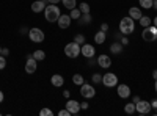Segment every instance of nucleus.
Instances as JSON below:
<instances>
[{
	"label": "nucleus",
	"mask_w": 157,
	"mask_h": 116,
	"mask_svg": "<svg viewBox=\"0 0 157 116\" xmlns=\"http://www.w3.org/2000/svg\"><path fill=\"white\" fill-rule=\"evenodd\" d=\"M134 30H135V21L130 17V16H126V17H123L120 21V32L123 35L129 36V35L134 33Z\"/></svg>",
	"instance_id": "obj_1"
},
{
	"label": "nucleus",
	"mask_w": 157,
	"mask_h": 116,
	"mask_svg": "<svg viewBox=\"0 0 157 116\" xmlns=\"http://www.w3.org/2000/svg\"><path fill=\"white\" fill-rule=\"evenodd\" d=\"M60 14H61V13H60V8L57 5H54V3L46 5V8H44V17H46L47 22H57Z\"/></svg>",
	"instance_id": "obj_2"
},
{
	"label": "nucleus",
	"mask_w": 157,
	"mask_h": 116,
	"mask_svg": "<svg viewBox=\"0 0 157 116\" xmlns=\"http://www.w3.org/2000/svg\"><path fill=\"white\" fill-rule=\"evenodd\" d=\"M141 38H143V41H146V43H152L157 39V27L155 25H149V27H145L141 32Z\"/></svg>",
	"instance_id": "obj_3"
},
{
	"label": "nucleus",
	"mask_w": 157,
	"mask_h": 116,
	"mask_svg": "<svg viewBox=\"0 0 157 116\" xmlns=\"http://www.w3.org/2000/svg\"><path fill=\"white\" fill-rule=\"evenodd\" d=\"M64 55H66L68 58H77L78 55H80V44L72 41L69 44L64 46Z\"/></svg>",
	"instance_id": "obj_4"
},
{
	"label": "nucleus",
	"mask_w": 157,
	"mask_h": 116,
	"mask_svg": "<svg viewBox=\"0 0 157 116\" xmlns=\"http://www.w3.org/2000/svg\"><path fill=\"white\" fill-rule=\"evenodd\" d=\"M29 39H30L32 43L38 44V43H43V41L46 39V35H44V32H43L41 28L33 27V28H30V32H29Z\"/></svg>",
	"instance_id": "obj_5"
},
{
	"label": "nucleus",
	"mask_w": 157,
	"mask_h": 116,
	"mask_svg": "<svg viewBox=\"0 0 157 116\" xmlns=\"http://www.w3.org/2000/svg\"><path fill=\"white\" fill-rule=\"evenodd\" d=\"M101 83H104V86H107V88H113V86L118 85V77L113 72H105L102 75V82Z\"/></svg>",
	"instance_id": "obj_6"
},
{
	"label": "nucleus",
	"mask_w": 157,
	"mask_h": 116,
	"mask_svg": "<svg viewBox=\"0 0 157 116\" xmlns=\"http://www.w3.org/2000/svg\"><path fill=\"white\" fill-rule=\"evenodd\" d=\"M80 94L85 99H93L96 96V89L91 83H83V85H80Z\"/></svg>",
	"instance_id": "obj_7"
},
{
	"label": "nucleus",
	"mask_w": 157,
	"mask_h": 116,
	"mask_svg": "<svg viewBox=\"0 0 157 116\" xmlns=\"http://www.w3.org/2000/svg\"><path fill=\"white\" fill-rule=\"evenodd\" d=\"M151 110H152L151 102H148V100L140 99V100L137 102V104H135V111H137L138 114H148Z\"/></svg>",
	"instance_id": "obj_8"
},
{
	"label": "nucleus",
	"mask_w": 157,
	"mask_h": 116,
	"mask_svg": "<svg viewBox=\"0 0 157 116\" xmlns=\"http://www.w3.org/2000/svg\"><path fill=\"white\" fill-rule=\"evenodd\" d=\"M38 69V61L33 58V55H27V61H25V72L27 74H35Z\"/></svg>",
	"instance_id": "obj_9"
},
{
	"label": "nucleus",
	"mask_w": 157,
	"mask_h": 116,
	"mask_svg": "<svg viewBox=\"0 0 157 116\" xmlns=\"http://www.w3.org/2000/svg\"><path fill=\"white\" fill-rule=\"evenodd\" d=\"M80 55H83L85 58H91V57H94L96 55V47L94 46H91V44H82L80 46Z\"/></svg>",
	"instance_id": "obj_10"
},
{
	"label": "nucleus",
	"mask_w": 157,
	"mask_h": 116,
	"mask_svg": "<svg viewBox=\"0 0 157 116\" xmlns=\"http://www.w3.org/2000/svg\"><path fill=\"white\" fill-rule=\"evenodd\" d=\"M71 22H72V19H71L69 14H60V17H58V21H57L58 27H60L61 30L69 28V27H71Z\"/></svg>",
	"instance_id": "obj_11"
},
{
	"label": "nucleus",
	"mask_w": 157,
	"mask_h": 116,
	"mask_svg": "<svg viewBox=\"0 0 157 116\" xmlns=\"http://www.w3.org/2000/svg\"><path fill=\"white\" fill-rule=\"evenodd\" d=\"M116 93H118V96H120L121 99H127L130 94V88H129V85H126V83H121V85H116Z\"/></svg>",
	"instance_id": "obj_12"
},
{
	"label": "nucleus",
	"mask_w": 157,
	"mask_h": 116,
	"mask_svg": "<svg viewBox=\"0 0 157 116\" xmlns=\"http://www.w3.org/2000/svg\"><path fill=\"white\" fill-rule=\"evenodd\" d=\"M66 108L71 111V114H78V111L82 110L80 104H78L77 100H74V99H68L66 100Z\"/></svg>",
	"instance_id": "obj_13"
},
{
	"label": "nucleus",
	"mask_w": 157,
	"mask_h": 116,
	"mask_svg": "<svg viewBox=\"0 0 157 116\" xmlns=\"http://www.w3.org/2000/svg\"><path fill=\"white\" fill-rule=\"evenodd\" d=\"M98 66L99 68H104V69H109L112 66V58L109 55H99L98 57Z\"/></svg>",
	"instance_id": "obj_14"
},
{
	"label": "nucleus",
	"mask_w": 157,
	"mask_h": 116,
	"mask_svg": "<svg viewBox=\"0 0 157 116\" xmlns=\"http://www.w3.org/2000/svg\"><path fill=\"white\" fill-rule=\"evenodd\" d=\"M50 83L54 85L55 88H61L63 85H64V79H63V75H60V74H54L50 77Z\"/></svg>",
	"instance_id": "obj_15"
},
{
	"label": "nucleus",
	"mask_w": 157,
	"mask_h": 116,
	"mask_svg": "<svg viewBox=\"0 0 157 116\" xmlns=\"http://www.w3.org/2000/svg\"><path fill=\"white\" fill-rule=\"evenodd\" d=\"M32 11L33 13H36V14H38V13H44V8H46V3L44 2H41V0H36V2H33L32 3Z\"/></svg>",
	"instance_id": "obj_16"
},
{
	"label": "nucleus",
	"mask_w": 157,
	"mask_h": 116,
	"mask_svg": "<svg viewBox=\"0 0 157 116\" xmlns=\"http://www.w3.org/2000/svg\"><path fill=\"white\" fill-rule=\"evenodd\" d=\"M123 44L120 43V41H115L112 46H110V52H112V55H120L121 52H123Z\"/></svg>",
	"instance_id": "obj_17"
},
{
	"label": "nucleus",
	"mask_w": 157,
	"mask_h": 116,
	"mask_svg": "<svg viewBox=\"0 0 157 116\" xmlns=\"http://www.w3.org/2000/svg\"><path fill=\"white\" fill-rule=\"evenodd\" d=\"M129 16L132 17L134 21H140V17H141L143 14H141V9H140V8L132 6V8H129Z\"/></svg>",
	"instance_id": "obj_18"
},
{
	"label": "nucleus",
	"mask_w": 157,
	"mask_h": 116,
	"mask_svg": "<svg viewBox=\"0 0 157 116\" xmlns=\"http://www.w3.org/2000/svg\"><path fill=\"white\" fill-rule=\"evenodd\" d=\"M105 39H107V33L105 32H102V30L96 32V35H94V43L96 44H104Z\"/></svg>",
	"instance_id": "obj_19"
},
{
	"label": "nucleus",
	"mask_w": 157,
	"mask_h": 116,
	"mask_svg": "<svg viewBox=\"0 0 157 116\" xmlns=\"http://www.w3.org/2000/svg\"><path fill=\"white\" fill-rule=\"evenodd\" d=\"M91 21H93V17H91L90 13L82 14L80 17H78V24H80V25H88V24H91Z\"/></svg>",
	"instance_id": "obj_20"
},
{
	"label": "nucleus",
	"mask_w": 157,
	"mask_h": 116,
	"mask_svg": "<svg viewBox=\"0 0 157 116\" xmlns=\"http://www.w3.org/2000/svg\"><path fill=\"white\" fill-rule=\"evenodd\" d=\"M72 83H74V85H77V86L83 85V83H85L83 75H82V74H74V75H72Z\"/></svg>",
	"instance_id": "obj_21"
},
{
	"label": "nucleus",
	"mask_w": 157,
	"mask_h": 116,
	"mask_svg": "<svg viewBox=\"0 0 157 116\" xmlns=\"http://www.w3.org/2000/svg\"><path fill=\"white\" fill-rule=\"evenodd\" d=\"M138 22H140V25H141V27L145 28V27H149V25L152 24V19H151L149 16H141Z\"/></svg>",
	"instance_id": "obj_22"
},
{
	"label": "nucleus",
	"mask_w": 157,
	"mask_h": 116,
	"mask_svg": "<svg viewBox=\"0 0 157 116\" xmlns=\"http://www.w3.org/2000/svg\"><path fill=\"white\" fill-rule=\"evenodd\" d=\"M61 3L66 9H72L77 6V0H61Z\"/></svg>",
	"instance_id": "obj_23"
},
{
	"label": "nucleus",
	"mask_w": 157,
	"mask_h": 116,
	"mask_svg": "<svg viewBox=\"0 0 157 116\" xmlns=\"http://www.w3.org/2000/svg\"><path fill=\"white\" fill-rule=\"evenodd\" d=\"M32 55H33V58H35L36 61H43V60L46 58V52H44V50H35Z\"/></svg>",
	"instance_id": "obj_24"
},
{
	"label": "nucleus",
	"mask_w": 157,
	"mask_h": 116,
	"mask_svg": "<svg viewBox=\"0 0 157 116\" xmlns=\"http://www.w3.org/2000/svg\"><path fill=\"white\" fill-rule=\"evenodd\" d=\"M71 13H69V16H71V19H77L78 21V17L82 16V13H80V9H78L77 6L75 8H72V9H69Z\"/></svg>",
	"instance_id": "obj_25"
},
{
	"label": "nucleus",
	"mask_w": 157,
	"mask_h": 116,
	"mask_svg": "<svg viewBox=\"0 0 157 116\" xmlns=\"http://www.w3.org/2000/svg\"><path fill=\"white\" fill-rule=\"evenodd\" d=\"M124 113H127V114L135 113V104H134V102H130V104H126L124 105Z\"/></svg>",
	"instance_id": "obj_26"
},
{
	"label": "nucleus",
	"mask_w": 157,
	"mask_h": 116,
	"mask_svg": "<svg viewBox=\"0 0 157 116\" xmlns=\"http://www.w3.org/2000/svg\"><path fill=\"white\" fill-rule=\"evenodd\" d=\"M78 9H80L82 14H86V13H90V11H91V8H90V5H88L86 2H82L80 5H78Z\"/></svg>",
	"instance_id": "obj_27"
},
{
	"label": "nucleus",
	"mask_w": 157,
	"mask_h": 116,
	"mask_svg": "<svg viewBox=\"0 0 157 116\" xmlns=\"http://www.w3.org/2000/svg\"><path fill=\"white\" fill-rule=\"evenodd\" d=\"M138 2H140L141 8H145V9H151V8H152V2H154V0H138Z\"/></svg>",
	"instance_id": "obj_28"
},
{
	"label": "nucleus",
	"mask_w": 157,
	"mask_h": 116,
	"mask_svg": "<svg viewBox=\"0 0 157 116\" xmlns=\"http://www.w3.org/2000/svg\"><path fill=\"white\" fill-rule=\"evenodd\" d=\"M39 114H41V116H52V114H54V111H52L50 108H47V107H44V108L39 110Z\"/></svg>",
	"instance_id": "obj_29"
},
{
	"label": "nucleus",
	"mask_w": 157,
	"mask_h": 116,
	"mask_svg": "<svg viewBox=\"0 0 157 116\" xmlns=\"http://www.w3.org/2000/svg\"><path fill=\"white\" fill-rule=\"evenodd\" d=\"M74 41H75V43H78V44L82 46V44L85 43V36H83V35H80V33H78V35H75V36H74Z\"/></svg>",
	"instance_id": "obj_30"
},
{
	"label": "nucleus",
	"mask_w": 157,
	"mask_h": 116,
	"mask_svg": "<svg viewBox=\"0 0 157 116\" xmlns=\"http://www.w3.org/2000/svg\"><path fill=\"white\" fill-rule=\"evenodd\" d=\"M5 68H6V57L0 54V71H3Z\"/></svg>",
	"instance_id": "obj_31"
},
{
	"label": "nucleus",
	"mask_w": 157,
	"mask_h": 116,
	"mask_svg": "<svg viewBox=\"0 0 157 116\" xmlns=\"http://www.w3.org/2000/svg\"><path fill=\"white\" fill-rule=\"evenodd\" d=\"M91 80H93V83H101L102 82V75L101 74H93V77H91Z\"/></svg>",
	"instance_id": "obj_32"
},
{
	"label": "nucleus",
	"mask_w": 157,
	"mask_h": 116,
	"mask_svg": "<svg viewBox=\"0 0 157 116\" xmlns=\"http://www.w3.org/2000/svg\"><path fill=\"white\" fill-rule=\"evenodd\" d=\"M58 114H60V116H71V111H69L68 108H64V110H60Z\"/></svg>",
	"instance_id": "obj_33"
},
{
	"label": "nucleus",
	"mask_w": 157,
	"mask_h": 116,
	"mask_svg": "<svg viewBox=\"0 0 157 116\" xmlns=\"http://www.w3.org/2000/svg\"><path fill=\"white\" fill-rule=\"evenodd\" d=\"M88 60V66H93V64H98V58L91 57V58H86Z\"/></svg>",
	"instance_id": "obj_34"
},
{
	"label": "nucleus",
	"mask_w": 157,
	"mask_h": 116,
	"mask_svg": "<svg viewBox=\"0 0 157 116\" xmlns=\"http://www.w3.org/2000/svg\"><path fill=\"white\" fill-rule=\"evenodd\" d=\"M120 43H121L123 46H129V39H127V36H126V35H123V36H121Z\"/></svg>",
	"instance_id": "obj_35"
},
{
	"label": "nucleus",
	"mask_w": 157,
	"mask_h": 116,
	"mask_svg": "<svg viewBox=\"0 0 157 116\" xmlns=\"http://www.w3.org/2000/svg\"><path fill=\"white\" fill-rule=\"evenodd\" d=\"M63 97H64V99H69V97H71V91L64 89V91H63Z\"/></svg>",
	"instance_id": "obj_36"
},
{
	"label": "nucleus",
	"mask_w": 157,
	"mask_h": 116,
	"mask_svg": "<svg viewBox=\"0 0 157 116\" xmlns=\"http://www.w3.org/2000/svg\"><path fill=\"white\" fill-rule=\"evenodd\" d=\"M88 107H90L88 102H82V104H80V108H82V110H88Z\"/></svg>",
	"instance_id": "obj_37"
},
{
	"label": "nucleus",
	"mask_w": 157,
	"mask_h": 116,
	"mask_svg": "<svg viewBox=\"0 0 157 116\" xmlns=\"http://www.w3.org/2000/svg\"><path fill=\"white\" fill-rule=\"evenodd\" d=\"M101 30L107 33V30H109V24H102V25H101Z\"/></svg>",
	"instance_id": "obj_38"
},
{
	"label": "nucleus",
	"mask_w": 157,
	"mask_h": 116,
	"mask_svg": "<svg viewBox=\"0 0 157 116\" xmlns=\"http://www.w3.org/2000/svg\"><path fill=\"white\" fill-rule=\"evenodd\" d=\"M2 55H3V57H8V55H10V49H6V47L2 49Z\"/></svg>",
	"instance_id": "obj_39"
},
{
	"label": "nucleus",
	"mask_w": 157,
	"mask_h": 116,
	"mask_svg": "<svg viewBox=\"0 0 157 116\" xmlns=\"http://www.w3.org/2000/svg\"><path fill=\"white\" fill-rule=\"evenodd\" d=\"M29 32H30V30H27V27H22V28H21V33H22V35H27Z\"/></svg>",
	"instance_id": "obj_40"
},
{
	"label": "nucleus",
	"mask_w": 157,
	"mask_h": 116,
	"mask_svg": "<svg viewBox=\"0 0 157 116\" xmlns=\"http://www.w3.org/2000/svg\"><path fill=\"white\" fill-rule=\"evenodd\" d=\"M151 107H152V108H157V99L151 100Z\"/></svg>",
	"instance_id": "obj_41"
},
{
	"label": "nucleus",
	"mask_w": 157,
	"mask_h": 116,
	"mask_svg": "<svg viewBox=\"0 0 157 116\" xmlns=\"http://www.w3.org/2000/svg\"><path fill=\"white\" fill-rule=\"evenodd\" d=\"M152 79H154V80H157V69H154V71H152Z\"/></svg>",
	"instance_id": "obj_42"
},
{
	"label": "nucleus",
	"mask_w": 157,
	"mask_h": 116,
	"mask_svg": "<svg viewBox=\"0 0 157 116\" xmlns=\"http://www.w3.org/2000/svg\"><path fill=\"white\" fill-rule=\"evenodd\" d=\"M138 100H140V97H138V96H134V97H132V102H134V104H137Z\"/></svg>",
	"instance_id": "obj_43"
},
{
	"label": "nucleus",
	"mask_w": 157,
	"mask_h": 116,
	"mask_svg": "<svg viewBox=\"0 0 157 116\" xmlns=\"http://www.w3.org/2000/svg\"><path fill=\"white\" fill-rule=\"evenodd\" d=\"M61 0H49V3H54V5H57V3H60Z\"/></svg>",
	"instance_id": "obj_44"
},
{
	"label": "nucleus",
	"mask_w": 157,
	"mask_h": 116,
	"mask_svg": "<svg viewBox=\"0 0 157 116\" xmlns=\"http://www.w3.org/2000/svg\"><path fill=\"white\" fill-rule=\"evenodd\" d=\"M3 99H5V94H3L2 91H0V104H2V102H3Z\"/></svg>",
	"instance_id": "obj_45"
},
{
	"label": "nucleus",
	"mask_w": 157,
	"mask_h": 116,
	"mask_svg": "<svg viewBox=\"0 0 157 116\" xmlns=\"http://www.w3.org/2000/svg\"><path fill=\"white\" fill-rule=\"evenodd\" d=\"M152 8L157 9V0H154V2H152Z\"/></svg>",
	"instance_id": "obj_46"
},
{
	"label": "nucleus",
	"mask_w": 157,
	"mask_h": 116,
	"mask_svg": "<svg viewBox=\"0 0 157 116\" xmlns=\"http://www.w3.org/2000/svg\"><path fill=\"white\" fill-rule=\"evenodd\" d=\"M152 25H155V27H157V16L154 17V21H152Z\"/></svg>",
	"instance_id": "obj_47"
},
{
	"label": "nucleus",
	"mask_w": 157,
	"mask_h": 116,
	"mask_svg": "<svg viewBox=\"0 0 157 116\" xmlns=\"http://www.w3.org/2000/svg\"><path fill=\"white\" fill-rule=\"evenodd\" d=\"M154 88H155V93H157V80H154Z\"/></svg>",
	"instance_id": "obj_48"
},
{
	"label": "nucleus",
	"mask_w": 157,
	"mask_h": 116,
	"mask_svg": "<svg viewBox=\"0 0 157 116\" xmlns=\"http://www.w3.org/2000/svg\"><path fill=\"white\" fill-rule=\"evenodd\" d=\"M41 2H44L46 5H49V0H41Z\"/></svg>",
	"instance_id": "obj_49"
},
{
	"label": "nucleus",
	"mask_w": 157,
	"mask_h": 116,
	"mask_svg": "<svg viewBox=\"0 0 157 116\" xmlns=\"http://www.w3.org/2000/svg\"><path fill=\"white\" fill-rule=\"evenodd\" d=\"M0 54H2V46H0Z\"/></svg>",
	"instance_id": "obj_50"
},
{
	"label": "nucleus",
	"mask_w": 157,
	"mask_h": 116,
	"mask_svg": "<svg viewBox=\"0 0 157 116\" xmlns=\"http://www.w3.org/2000/svg\"><path fill=\"white\" fill-rule=\"evenodd\" d=\"M155 41H157V39H155Z\"/></svg>",
	"instance_id": "obj_51"
}]
</instances>
